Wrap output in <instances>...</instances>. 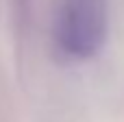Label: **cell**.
Returning a JSON list of instances; mask_svg holds the SVG:
<instances>
[{
  "label": "cell",
  "mask_w": 124,
  "mask_h": 122,
  "mask_svg": "<svg viewBox=\"0 0 124 122\" xmlns=\"http://www.w3.org/2000/svg\"><path fill=\"white\" fill-rule=\"evenodd\" d=\"M107 37V0H63L54 22V41L70 59L94 57Z\"/></svg>",
  "instance_id": "1"
}]
</instances>
